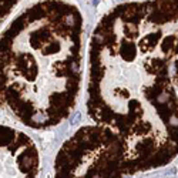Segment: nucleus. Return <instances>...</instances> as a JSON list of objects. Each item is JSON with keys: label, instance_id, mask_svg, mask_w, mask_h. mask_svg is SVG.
Returning <instances> with one entry per match:
<instances>
[{"label": "nucleus", "instance_id": "obj_1", "mask_svg": "<svg viewBox=\"0 0 178 178\" xmlns=\"http://www.w3.org/2000/svg\"><path fill=\"white\" fill-rule=\"evenodd\" d=\"M87 113L120 137L128 174L178 153V0L127 2L107 11L88 46Z\"/></svg>", "mask_w": 178, "mask_h": 178}, {"label": "nucleus", "instance_id": "obj_2", "mask_svg": "<svg viewBox=\"0 0 178 178\" xmlns=\"http://www.w3.org/2000/svg\"><path fill=\"white\" fill-rule=\"evenodd\" d=\"M84 20L70 0H36L0 34V108L46 130L71 114L83 80Z\"/></svg>", "mask_w": 178, "mask_h": 178}, {"label": "nucleus", "instance_id": "obj_3", "mask_svg": "<svg viewBox=\"0 0 178 178\" xmlns=\"http://www.w3.org/2000/svg\"><path fill=\"white\" fill-rule=\"evenodd\" d=\"M56 178H121L128 174L126 148L104 126H83L61 145Z\"/></svg>", "mask_w": 178, "mask_h": 178}, {"label": "nucleus", "instance_id": "obj_4", "mask_svg": "<svg viewBox=\"0 0 178 178\" xmlns=\"http://www.w3.org/2000/svg\"><path fill=\"white\" fill-rule=\"evenodd\" d=\"M38 165L34 141L20 130L0 124V178H37Z\"/></svg>", "mask_w": 178, "mask_h": 178}, {"label": "nucleus", "instance_id": "obj_5", "mask_svg": "<svg viewBox=\"0 0 178 178\" xmlns=\"http://www.w3.org/2000/svg\"><path fill=\"white\" fill-rule=\"evenodd\" d=\"M20 3L21 0H0V29Z\"/></svg>", "mask_w": 178, "mask_h": 178}]
</instances>
